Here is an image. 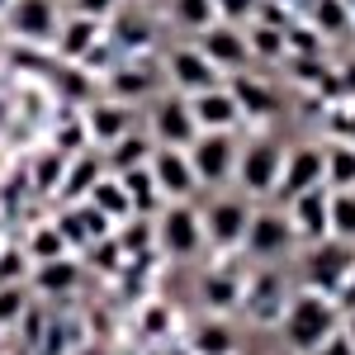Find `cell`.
<instances>
[{
	"mask_svg": "<svg viewBox=\"0 0 355 355\" xmlns=\"http://www.w3.org/2000/svg\"><path fill=\"white\" fill-rule=\"evenodd\" d=\"M331 331H341V308H336V299L322 294V289L299 284L294 299H289V308H284V318H279V341H284V351L289 355H313Z\"/></svg>",
	"mask_w": 355,
	"mask_h": 355,
	"instance_id": "cell-1",
	"label": "cell"
},
{
	"mask_svg": "<svg viewBox=\"0 0 355 355\" xmlns=\"http://www.w3.org/2000/svg\"><path fill=\"white\" fill-rule=\"evenodd\" d=\"M279 171H284V142L266 128V133H256L251 142H242L232 185H237V194H246L251 204H261V199H275Z\"/></svg>",
	"mask_w": 355,
	"mask_h": 355,
	"instance_id": "cell-2",
	"label": "cell"
},
{
	"mask_svg": "<svg viewBox=\"0 0 355 355\" xmlns=\"http://www.w3.org/2000/svg\"><path fill=\"white\" fill-rule=\"evenodd\" d=\"M251 199L246 194H227V190H209V199L199 204V218H204V246L218 251V256H232L242 251L246 242V223H251Z\"/></svg>",
	"mask_w": 355,
	"mask_h": 355,
	"instance_id": "cell-3",
	"label": "cell"
},
{
	"mask_svg": "<svg viewBox=\"0 0 355 355\" xmlns=\"http://www.w3.org/2000/svg\"><path fill=\"white\" fill-rule=\"evenodd\" d=\"M289 299H294L289 275L279 266H256V270H246V289H242V308L237 313L246 322H256V327H279Z\"/></svg>",
	"mask_w": 355,
	"mask_h": 355,
	"instance_id": "cell-4",
	"label": "cell"
},
{
	"mask_svg": "<svg viewBox=\"0 0 355 355\" xmlns=\"http://www.w3.org/2000/svg\"><path fill=\"white\" fill-rule=\"evenodd\" d=\"M166 90V76H162V62H152V57H114V67L100 76V95H110V100H123V105H133L142 110L152 95H162Z\"/></svg>",
	"mask_w": 355,
	"mask_h": 355,
	"instance_id": "cell-5",
	"label": "cell"
},
{
	"mask_svg": "<svg viewBox=\"0 0 355 355\" xmlns=\"http://www.w3.org/2000/svg\"><path fill=\"white\" fill-rule=\"evenodd\" d=\"M62 5L57 0H10L0 10V24L10 43H24V48H53L57 28H62Z\"/></svg>",
	"mask_w": 355,
	"mask_h": 355,
	"instance_id": "cell-6",
	"label": "cell"
},
{
	"mask_svg": "<svg viewBox=\"0 0 355 355\" xmlns=\"http://www.w3.org/2000/svg\"><path fill=\"white\" fill-rule=\"evenodd\" d=\"M157 227V251L171 256V261H194L204 246V218H199V204L185 199V204H166L162 214L152 218Z\"/></svg>",
	"mask_w": 355,
	"mask_h": 355,
	"instance_id": "cell-7",
	"label": "cell"
},
{
	"mask_svg": "<svg viewBox=\"0 0 355 355\" xmlns=\"http://www.w3.org/2000/svg\"><path fill=\"white\" fill-rule=\"evenodd\" d=\"M142 110H147L142 114V128L152 133L157 147H190L194 137H199V123H194V114H190V95H180V90L152 95Z\"/></svg>",
	"mask_w": 355,
	"mask_h": 355,
	"instance_id": "cell-8",
	"label": "cell"
},
{
	"mask_svg": "<svg viewBox=\"0 0 355 355\" xmlns=\"http://www.w3.org/2000/svg\"><path fill=\"white\" fill-rule=\"evenodd\" d=\"M162 76H166V90H180V95H204V90L227 81L218 67L194 48V38H180L162 53Z\"/></svg>",
	"mask_w": 355,
	"mask_h": 355,
	"instance_id": "cell-9",
	"label": "cell"
},
{
	"mask_svg": "<svg viewBox=\"0 0 355 355\" xmlns=\"http://www.w3.org/2000/svg\"><path fill=\"white\" fill-rule=\"evenodd\" d=\"M185 152H190V166H194V175H199V190H223L237 175L242 137L237 133H199Z\"/></svg>",
	"mask_w": 355,
	"mask_h": 355,
	"instance_id": "cell-10",
	"label": "cell"
},
{
	"mask_svg": "<svg viewBox=\"0 0 355 355\" xmlns=\"http://www.w3.org/2000/svg\"><path fill=\"white\" fill-rule=\"evenodd\" d=\"M294 246H299V242H294V227H289V218H284V209H270V204L251 209L242 251L256 261V266H275V261H284Z\"/></svg>",
	"mask_w": 355,
	"mask_h": 355,
	"instance_id": "cell-11",
	"label": "cell"
},
{
	"mask_svg": "<svg viewBox=\"0 0 355 355\" xmlns=\"http://www.w3.org/2000/svg\"><path fill=\"white\" fill-rule=\"evenodd\" d=\"M105 38L119 57H147L157 48V19H152V5H137L123 0V10L105 24Z\"/></svg>",
	"mask_w": 355,
	"mask_h": 355,
	"instance_id": "cell-12",
	"label": "cell"
},
{
	"mask_svg": "<svg viewBox=\"0 0 355 355\" xmlns=\"http://www.w3.org/2000/svg\"><path fill=\"white\" fill-rule=\"evenodd\" d=\"M194 48L218 67L223 76H237L251 67V48H246V24H227V19H214L204 33H194Z\"/></svg>",
	"mask_w": 355,
	"mask_h": 355,
	"instance_id": "cell-13",
	"label": "cell"
},
{
	"mask_svg": "<svg viewBox=\"0 0 355 355\" xmlns=\"http://www.w3.org/2000/svg\"><path fill=\"white\" fill-rule=\"evenodd\" d=\"M147 171H152V180H157V190H162L166 204H185V199H199V194H204L185 147H157L152 162H147Z\"/></svg>",
	"mask_w": 355,
	"mask_h": 355,
	"instance_id": "cell-14",
	"label": "cell"
},
{
	"mask_svg": "<svg viewBox=\"0 0 355 355\" xmlns=\"http://www.w3.org/2000/svg\"><path fill=\"white\" fill-rule=\"evenodd\" d=\"M81 123H85V133H90V147L105 152V147H114L123 133L137 128V110L123 105V100H110V95H95V100L81 105Z\"/></svg>",
	"mask_w": 355,
	"mask_h": 355,
	"instance_id": "cell-15",
	"label": "cell"
},
{
	"mask_svg": "<svg viewBox=\"0 0 355 355\" xmlns=\"http://www.w3.org/2000/svg\"><path fill=\"white\" fill-rule=\"evenodd\" d=\"M351 261H355V246L336 242V237L303 246V284L308 289H322V294H336L346 270H351Z\"/></svg>",
	"mask_w": 355,
	"mask_h": 355,
	"instance_id": "cell-16",
	"label": "cell"
},
{
	"mask_svg": "<svg viewBox=\"0 0 355 355\" xmlns=\"http://www.w3.org/2000/svg\"><path fill=\"white\" fill-rule=\"evenodd\" d=\"M322 185V142H294L284 147V171H279V190H275V204L294 199L303 190H318Z\"/></svg>",
	"mask_w": 355,
	"mask_h": 355,
	"instance_id": "cell-17",
	"label": "cell"
},
{
	"mask_svg": "<svg viewBox=\"0 0 355 355\" xmlns=\"http://www.w3.org/2000/svg\"><path fill=\"white\" fill-rule=\"evenodd\" d=\"M327 185H318V190H303L294 199H284L279 209H284V218L294 227V242L299 246H313V242H327Z\"/></svg>",
	"mask_w": 355,
	"mask_h": 355,
	"instance_id": "cell-18",
	"label": "cell"
},
{
	"mask_svg": "<svg viewBox=\"0 0 355 355\" xmlns=\"http://www.w3.org/2000/svg\"><path fill=\"white\" fill-rule=\"evenodd\" d=\"M190 114H194V123H199V133H237L246 123L242 105H237V95L227 90V81L214 85V90H204V95H190Z\"/></svg>",
	"mask_w": 355,
	"mask_h": 355,
	"instance_id": "cell-19",
	"label": "cell"
},
{
	"mask_svg": "<svg viewBox=\"0 0 355 355\" xmlns=\"http://www.w3.org/2000/svg\"><path fill=\"white\" fill-rule=\"evenodd\" d=\"M227 90L237 95V105H242V119H246V123H266V128H270L275 114H284V95H279L270 81L251 76V71L227 76Z\"/></svg>",
	"mask_w": 355,
	"mask_h": 355,
	"instance_id": "cell-20",
	"label": "cell"
},
{
	"mask_svg": "<svg viewBox=\"0 0 355 355\" xmlns=\"http://www.w3.org/2000/svg\"><path fill=\"white\" fill-rule=\"evenodd\" d=\"M81 279H85V266L67 251V256H53V261H38L28 270V289L38 299H71L81 289Z\"/></svg>",
	"mask_w": 355,
	"mask_h": 355,
	"instance_id": "cell-21",
	"label": "cell"
},
{
	"mask_svg": "<svg viewBox=\"0 0 355 355\" xmlns=\"http://www.w3.org/2000/svg\"><path fill=\"white\" fill-rule=\"evenodd\" d=\"M100 43H105V24L81 19V15H62V28H57V38H53V53L62 57L67 67H85Z\"/></svg>",
	"mask_w": 355,
	"mask_h": 355,
	"instance_id": "cell-22",
	"label": "cell"
},
{
	"mask_svg": "<svg viewBox=\"0 0 355 355\" xmlns=\"http://www.w3.org/2000/svg\"><path fill=\"white\" fill-rule=\"evenodd\" d=\"M53 223L62 227V237H67V246H71L76 256H81L90 242H100V237H110V232H114V223L105 218L100 209H90L85 199H81V204H62Z\"/></svg>",
	"mask_w": 355,
	"mask_h": 355,
	"instance_id": "cell-23",
	"label": "cell"
},
{
	"mask_svg": "<svg viewBox=\"0 0 355 355\" xmlns=\"http://www.w3.org/2000/svg\"><path fill=\"white\" fill-rule=\"evenodd\" d=\"M242 289H246V275L242 270H227V266H209L204 279H199V303L214 313V318H227L242 308Z\"/></svg>",
	"mask_w": 355,
	"mask_h": 355,
	"instance_id": "cell-24",
	"label": "cell"
},
{
	"mask_svg": "<svg viewBox=\"0 0 355 355\" xmlns=\"http://www.w3.org/2000/svg\"><path fill=\"white\" fill-rule=\"evenodd\" d=\"M105 175V157L95 147H85L76 157H67V171H62V185H57V204H81L85 194L95 190V180Z\"/></svg>",
	"mask_w": 355,
	"mask_h": 355,
	"instance_id": "cell-25",
	"label": "cell"
},
{
	"mask_svg": "<svg viewBox=\"0 0 355 355\" xmlns=\"http://www.w3.org/2000/svg\"><path fill=\"white\" fill-rule=\"evenodd\" d=\"M152 152H157V142H152V133L137 123L133 133H123L114 147H105L100 157H105V171H110V175H128V171L152 162Z\"/></svg>",
	"mask_w": 355,
	"mask_h": 355,
	"instance_id": "cell-26",
	"label": "cell"
},
{
	"mask_svg": "<svg viewBox=\"0 0 355 355\" xmlns=\"http://www.w3.org/2000/svg\"><path fill=\"white\" fill-rule=\"evenodd\" d=\"M162 15L175 33L194 38V33H204V28L218 19V5L214 0H162Z\"/></svg>",
	"mask_w": 355,
	"mask_h": 355,
	"instance_id": "cell-27",
	"label": "cell"
},
{
	"mask_svg": "<svg viewBox=\"0 0 355 355\" xmlns=\"http://www.w3.org/2000/svg\"><path fill=\"white\" fill-rule=\"evenodd\" d=\"M322 185L327 190H355V142H346V137L322 142Z\"/></svg>",
	"mask_w": 355,
	"mask_h": 355,
	"instance_id": "cell-28",
	"label": "cell"
},
{
	"mask_svg": "<svg viewBox=\"0 0 355 355\" xmlns=\"http://www.w3.org/2000/svg\"><path fill=\"white\" fill-rule=\"evenodd\" d=\"M299 15L318 28L322 38H341V33H351V28H355L351 5H346V0H303Z\"/></svg>",
	"mask_w": 355,
	"mask_h": 355,
	"instance_id": "cell-29",
	"label": "cell"
},
{
	"mask_svg": "<svg viewBox=\"0 0 355 355\" xmlns=\"http://www.w3.org/2000/svg\"><path fill=\"white\" fill-rule=\"evenodd\" d=\"M85 204H90V209H100V214H105V218H110L114 227L133 218V204H128V190H123V180H119V175H110V171H105V175L95 180V190L85 194Z\"/></svg>",
	"mask_w": 355,
	"mask_h": 355,
	"instance_id": "cell-30",
	"label": "cell"
},
{
	"mask_svg": "<svg viewBox=\"0 0 355 355\" xmlns=\"http://www.w3.org/2000/svg\"><path fill=\"white\" fill-rule=\"evenodd\" d=\"M246 48H251V62H261V67H284L289 38H284V28L251 19V24H246Z\"/></svg>",
	"mask_w": 355,
	"mask_h": 355,
	"instance_id": "cell-31",
	"label": "cell"
},
{
	"mask_svg": "<svg viewBox=\"0 0 355 355\" xmlns=\"http://www.w3.org/2000/svg\"><path fill=\"white\" fill-rule=\"evenodd\" d=\"M123 180V190H128V204H133V218H157L166 209L162 190H157V180H152V171L147 166H137V171H128V175H119Z\"/></svg>",
	"mask_w": 355,
	"mask_h": 355,
	"instance_id": "cell-32",
	"label": "cell"
},
{
	"mask_svg": "<svg viewBox=\"0 0 355 355\" xmlns=\"http://www.w3.org/2000/svg\"><path fill=\"white\" fill-rule=\"evenodd\" d=\"M114 242L123 251V261H147L152 242H157V227H152V218H128L114 227Z\"/></svg>",
	"mask_w": 355,
	"mask_h": 355,
	"instance_id": "cell-33",
	"label": "cell"
},
{
	"mask_svg": "<svg viewBox=\"0 0 355 355\" xmlns=\"http://www.w3.org/2000/svg\"><path fill=\"white\" fill-rule=\"evenodd\" d=\"M194 351L199 355H237V331L227 318H204L194 327Z\"/></svg>",
	"mask_w": 355,
	"mask_h": 355,
	"instance_id": "cell-34",
	"label": "cell"
},
{
	"mask_svg": "<svg viewBox=\"0 0 355 355\" xmlns=\"http://www.w3.org/2000/svg\"><path fill=\"white\" fill-rule=\"evenodd\" d=\"M327 232L336 242L355 246V190H327Z\"/></svg>",
	"mask_w": 355,
	"mask_h": 355,
	"instance_id": "cell-35",
	"label": "cell"
},
{
	"mask_svg": "<svg viewBox=\"0 0 355 355\" xmlns=\"http://www.w3.org/2000/svg\"><path fill=\"white\" fill-rule=\"evenodd\" d=\"M24 251H28V261L38 266V261H53V256H67L71 246H67V237H62V227L57 223H38L33 232L24 237ZM76 256V251H71Z\"/></svg>",
	"mask_w": 355,
	"mask_h": 355,
	"instance_id": "cell-36",
	"label": "cell"
},
{
	"mask_svg": "<svg viewBox=\"0 0 355 355\" xmlns=\"http://www.w3.org/2000/svg\"><path fill=\"white\" fill-rule=\"evenodd\" d=\"M81 266L95 275H119L128 261H123V251H119V242H114V232H110V237H100V242H90L81 251Z\"/></svg>",
	"mask_w": 355,
	"mask_h": 355,
	"instance_id": "cell-37",
	"label": "cell"
},
{
	"mask_svg": "<svg viewBox=\"0 0 355 355\" xmlns=\"http://www.w3.org/2000/svg\"><path fill=\"white\" fill-rule=\"evenodd\" d=\"M62 171H67V157H62L57 147H43V152H38V162H33V190H38V194H53V199H57Z\"/></svg>",
	"mask_w": 355,
	"mask_h": 355,
	"instance_id": "cell-38",
	"label": "cell"
},
{
	"mask_svg": "<svg viewBox=\"0 0 355 355\" xmlns=\"http://www.w3.org/2000/svg\"><path fill=\"white\" fill-rule=\"evenodd\" d=\"M28 308V284H0V327H19Z\"/></svg>",
	"mask_w": 355,
	"mask_h": 355,
	"instance_id": "cell-39",
	"label": "cell"
},
{
	"mask_svg": "<svg viewBox=\"0 0 355 355\" xmlns=\"http://www.w3.org/2000/svg\"><path fill=\"white\" fill-rule=\"evenodd\" d=\"M53 147L62 152V157H76V152H85V147H90V133H85L81 114H76V119H62V123H57Z\"/></svg>",
	"mask_w": 355,
	"mask_h": 355,
	"instance_id": "cell-40",
	"label": "cell"
},
{
	"mask_svg": "<svg viewBox=\"0 0 355 355\" xmlns=\"http://www.w3.org/2000/svg\"><path fill=\"white\" fill-rule=\"evenodd\" d=\"M28 270L33 261L24 246H0V284H28Z\"/></svg>",
	"mask_w": 355,
	"mask_h": 355,
	"instance_id": "cell-41",
	"label": "cell"
},
{
	"mask_svg": "<svg viewBox=\"0 0 355 355\" xmlns=\"http://www.w3.org/2000/svg\"><path fill=\"white\" fill-rule=\"evenodd\" d=\"M119 10H123V0H67V15H81L95 24H110Z\"/></svg>",
	"mask_w": 355,
	"mask_h": 355,
	"instance_id": "cell-42",
	"label": "cell"
},
{
	"mask_svg": "<svg viewBox=\"0 0 355 355\" xmlns=\"http://www.w3.org/2000/svg\"><path fill=\"white\" fill-rule=\"evenodd\" d=\"M214 5H218V19H227V24H251L261 10V0H214Z\"/></svg>",
	"mask_w": 355,
	"mask_h": 355,
	"instance_id": "cell-43",
	"label": "cell"
},
{
	"mask_svg": "<svg viewBox=\"0 0 355 355\" xmlns=\"http://www.w3.org/2000/svg\"><path fill=\"white\" fill-rule=\"evenodd\" d=\"M336 90H341V100H355V57L336 62Z\"/></svg>",
	"mask_w": 355,
	"mask_h": 355,
	"instance_id": "cell-44",
	"label": "cell"
},
{
	"mask_svg": "<svg viewBox=\"0 0 355 355\" xmlns=\"http://www.w3.org/2000/svg\"><path fill=\"white\" fill-rule=\"evenodd\" d=\"M313 355H355V341L346 336V331H331V336H327V341H322Z\"/></svg>",
	"mask_w": 355,
	"mask_h": 355,
	"instance_id": "cell-45",
	"label": "cell"
},
{
	"mask_svg": "<svg viewBox=\"0 0 355 355\" xmlns=\"http://www.w3.org/2000/svg\"><path fill=\"white\" fill-rule=\"evenodd\" d=\"M331 299H336V308H341V313H346V308H355V261H351V270H346L341 289H336Z\"/></svg>",
	"mask_w": 355,
	"mask_h": 355,
	"instance_id": "cell-46",
	"label": "cell"
},
{
	"mask_svg": "<svg viewBox=\"0 0 355 355\" xmlns=\"http://www.w3.org/2000/svg\"><path fill=\"white\" fill-rule=\"evenodd\" d=\"M341 331L355 341V308H346V313H341Z\"/></svg>",
	"mask_w": 355,
	"mask_h": 355,
	"instance_id": "cell-47",
	"label": "cell"
},
{
	"mask_svg": "<svg viewBox=\"0 0 355 355\" xmlns=\"http://www.w3.org/2000/svg\"><path fill=\"white\" fill-rule=\"evenodd\" d=\"M275 5H289V10H299V5H303V0H275Z\"/></svg>",
	"mask_w": 355,
	"mask_h": 355,
	"instance_id": "cell-48",
	"label": "cell"
},
{
	"mask_svg": "<svg viewBox=\"0 0 355 355\" xmlns=\"http://www.w3.org/2000/svg\"><path fill=\"white\" fill-rule=\"evenodd\" d=\"M5 43H10V38H5V24H0V53H5Z\"/></svg>",
	"mask_w": 355,
	"mask_h": 355,
	"instance_id": "cell-49",
	"label": "cell"
},
{
	"mask_svg": "<svg viewBox=\"0 0 355 355\" xmlns=\"http://www.w3.org/2000/svg\"><path fill=\"white\" fill-rule=\"evenodd\" d=\"M137 5H152V0H137Z\"/></svg>",
	"mask_w": 355,
	"mask_h": 355,
	"instance_id": "cell-50",
	"label": "cell"
},
{
	"mask_svg": "<svg viewBox=\"0 0 355 355\" xmlns=\"http://www.w3.org/2000/svg\"><path fill=\"white\" fill-rule=\"evenodd\" d=\"M5 5H10V0H0V10H5Z\"/></svg>",
	"mask_w": 355,
	"mask_h": 355,
	"instance_id": "cell-51",
	"label": "cell"
},
{
	"mask_svg": "<svg viewBox=\"0 0 355 355\" xmlns=\"http://www.w3.org/2000/svg\"><path fill=\"white\" fill-rule=\"evenodd\" d=\"M351 19H355V5H351Z\"/></svg>",
	"mask_w": 355,
	"mask_h": 355,
	"instance_id": "cell-52",
	"label": "cell"
},
{
	"mask_svg": "<svg viewBox=\"0 0 355 355\" xmlns=\"http://www.w3.org/2000/svg\"><path fill=\"white\" fill-rule=\"evenodd\" d=\"M346 5H355V0H346Z\"/></svg>",
	"mask_w": 355,
	"mask_h": 355,
	"instance_id": "cell-53",
	"label": "cell"
}]
</instances>
